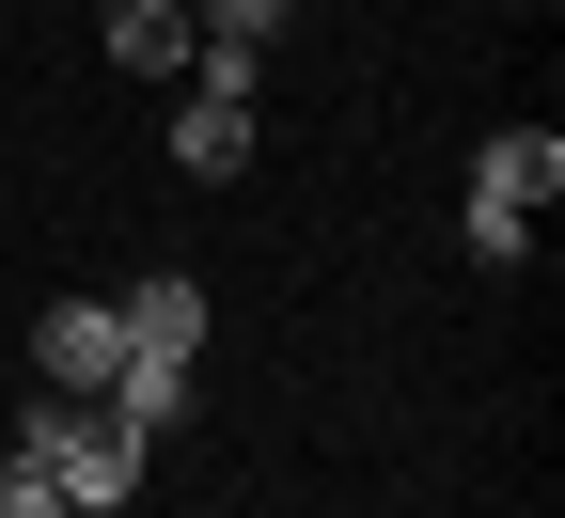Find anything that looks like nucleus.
<instances>
[{
    "instance_id": "nucleus-1",
    "label": "nucleus",
    "mask_w": 565,
    "mask_h": 518,
    "mask_svg": "<svg viewBox=\"0 0 565 518\" xmlns=\"http://www.w3.org/2000/svg\"><path fill=\"white\" fill-rule=\"evenodd\" d=\"M550 204H565V141H550V126H487V158H471V189H456V252H471V267H519Z\"/></svg>"
},
{
    "instance_id": "nucleus-2",
    "label": "nucleus",
    "mask_w": 565,
    "mask_h": 518,
    "mask_svg": "<svg viewBox=\"0 0 565 518\" xmlns=\"http://www.w3.org/2000/svg\"><path fill=\"white\" fill-rule=\"evenodd\" d=\"M141 456H158V440L110 424L95 393H32L17 409V472H47L63 503H141Z\"/></svg>"
},
{
    "instance_id": "nucleus-3",
    "label": "nucleus",
    "mask_w": 565,
    "mask_h": 518,
    "mask_svg": "<svg viewBox=\"0 0 565 518\" xmlns=\"http://www.w3.org/2000/svg\"><path fill=\"white\" fill-rule=\"evenodd\" d=\"M110 315H126V378H189V361H204V283L189 267H141Z\"/></svg>"
},
{
    "instance_id": "nucleus-4",
    "label": "nucleus",
    "mask_w": 565,
    "mask_h": 518,
    "mask_svg": "<svg viewBox=\"0 0 565 518\" xmlns=\"http://www.w3.org/2000/svg\"><path fill=\"white\" fill-rule=\"evenodd\" d=\"M126 378V315L110 299H47V330H32V393H110Z\"/></svg>"
},
{
    "instance_id": "nucleus-5",
    "label": "nucleus",
    "mask_w": 565,
    "mask_h": 518,
    "mask_svg": "<svg viewBox=\"0 0 565 518\" xmlns=\"http://www.w3.org/2000/svg\"><path fill=\"white\" fill-rule=\"evenodd\" d=\"M173 173H252V95H221V80H189V110H173Z\"/></svg>"
},
{
    "instance_id": "nucleus-6",
    "label": "nucleus",
    "mask_w": 565,
    "mask_h": 518,
    "mask_svg": "<svg viewBox=\"0 0 565 518\" xmlns=\"http://www.w3.org/2000/svg\"><path fill=\"white\" fill-rule=\"evenodd\" d=\"M189 0H110V63H126V80H189Z\"/></svg>"
},
{
    "instance_id": "nucleus-7",
    "label": "nucleus",
    "mask_w": 565,
    "mask_h": 518,
    "mask_svg": "<svg viewBox=\"0 0 565 518\" xmlns=\"http://www.w3.org/2000/svg\"><path fill=\"white\" fill-rule=\"evenodd\" d=\"M282 17H299V0H189V32H204V47H267Z\"/></svg>"
},
{
    "instance_id": "nucleus-8",
    "label": "nucleus",
    "mask_w": 565,
    "mask_h": 518,
    "mask_svg": "<svg viewBox=\"0 0 565 518\" xmlns=\"http://www.w3.org/2000/svg\"><path fill=\"white\" fill-rule=\"evenodd\" d=\"M0 518H126V503H63L47 472H17V456H0Z\"/></svg>"
}]
</instances>
